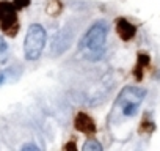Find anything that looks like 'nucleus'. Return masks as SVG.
Returning <instances> with one entry per match:
<instances>
[{"label":"nucleus","instance_id":"1","mask_svg":"<svg viewBox=\"0 0 160 151\" xmlns=\"http://www.w3.org/2000/svg\"><path fill=\"white\" fill-rule=\"evenodd\" d=\"M146 96V91L143 88H137V87H126L116 102H115V107H113V112H112V123H121V121H126L129 118H133L143 102Z\"/></svg>","mask_w":160,"mask_h":151},{"label":"nucleus","instance_id":"6","mask_svg":"<svg viewBox=\"0 0 160 151\" xmlns=\"http://www.w3.org/2000/svg\"><path fill=\"white\" fill-rule=\"evenodd\" d=\"M72 32L68 30V29H63L61 32H58L52 41V54L53 55H58V54H63L64 50H68L69 44H71V38H72Z\"/></svg>","mask_w":160,"mask_h":151},{"label":"nucleus","instance_id":"11","mask_svg":"<svg viewBox=\"0 0 160 151\" xmlns=\"http://www.w3.org/2000/svg\"><path fill=\"white\" fill-rule=\"evenodd\" d=\"M13 5L16 7V10H21V8H25L30 5V0H14Z\"/></svg>","mask_w":160,"mask_h":151},{"label":"nucleus","instance_id":"5","mask_svg":"<svg viewBox=\"0 0 160 151\" xmlns=\"http://www.w3.org/2000/svg\"><path fill=\"white\" fill-rule=\"evenodd\" d=\"M74 126H75L77 131L83 132V134H88V135L96 134V123H94V120H93L88 113H85V112H78V113L75 115V118H74Z\"/></svg>","mask_w":160,"mask_h":151},{"label":"nucleus","instance_id":"12","mask_svg":"<svg viewBox=\"0 0 160 151\" xmlns=\"http://www.w3.org/2000/svg\"><path fill=\"white\" fill-rule=\"evenodd\" d=\"M21 151H39V149H38L33 143H27V145H24V146H22V149H21Z\"/></svg>","mask_w":160,"mask_h":151},{"label":"nucleus","instance_id":"9","mask_svg":"<svg viewBox=\"0 0 160 151\" xmlns=\"http://www.w3.org/2000/svg\"><path fill=\"white\" fill-rule=\"evenodd\" d=\"M82 151H102V145H101V142L96 140V138H88V140L83 143Z\"/></svg>","mask_w":160,"mask_h":151},{"label":"nucleus","instance_id":"4","mask_svg":"<svg viewBox=\"0 0 160 151\" xmlns=\"http://www.w3.org/2000/svg\"><path fill=\"white\" fill-rule=\"evenodd\" d=\"M0 29H2L7 35L13 36L18 33V13L16 7L7 0L0 2Z\"/></svg>","mask_w":160,"mask_h":151},{"label":"nucleus","instance_id":"2","mask_svg":"<svg viewBox=\"0 0 160 151\" xmlns=\"http://www.w3.org/2000/svg\"><path fill=\"white\" fill-rule=\"evenodd\" d=\"M107 32H108V27L104 21L94 22L88 29V32L83 35L82 41H80V50H82L88 58L96 60L99 57V54H102V50H104Z\"/></svg>","mask_w":160,"mask_h":151},{"label":"nucleus","instance_id":"7","mask_svg":"<svg viewBox=\"0 0 160 151\" xmlns=\"http://www.w3.org/2000/svg\"><path fill=\"white\" fill-rule=\"evenodd\" d=\"M116 30H118V35L121 36V39H124V41L132 39V38L135 36V33H137L135 25H132L127 19H118V22H116Z\"/></svg>","mask_w":160,"mask_h":151},{"label":"nucleus","instance_id":"10","mask_svg":"<svg viewBox=\"0 0 160 151\" xmlns=\"http://www.w3.org/2000/svg\"><path fill=\"white\" fill-rule=\"evenodd\" d=\"M8 57V46L5 43V39L0 36V63H3Z\"/></svg>","mask_w":160,"mask_h":151},{"label":"nucleus","instance_id":"3","mask_svg":"<svg viewBox=\"0 0 160 151\" xmlns=\"http://www.w3.org/2000/svg\"><path fill=\"white\" fill-rule=\"evenodd\" d=\"M46 30L39 24H33L28 27L25 41H24V54L27 60H38L46 46Z\"/></svg>","mask_w":160,"mask_h":151},{"label":"nucleus","instance_id":"13","mask_svg":"<svg viewBox=\"0 0 160 151\" xmlns=\"http://www.w3.org/2000/svg\"><path fill=\"white\" fill-rule=\"evenodd\" d=\"M66 151H77V145H75V142H68V145H66Z\"/></svg>","mask_w":160,"mask_h":151},{"label":"nucleus","instance_id":"8","mask_svg":"<svg viewBox=\"0 0 160 151\" xmlns=\"http://www.w3.org/2000/svg\"><path fill=\"white\" fill-rule=\"evenodd\" d=\"M149 65V57L148 55H138V66H137V69L133 71L135 74H137V79H141L143 77V69L146 68Z\"/></svg>","mask_w":160,"mask_h":151}]
</instances>
